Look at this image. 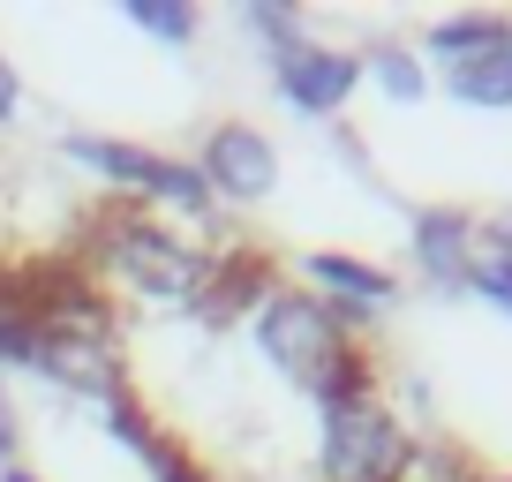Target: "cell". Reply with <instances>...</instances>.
Wrapping results in <instances>:
<instances>
[{"label": "cell", "mask_w": 512, "mask_h": 482, "mask_svg": "<svg viewBox=\"0 0 512 482\" xmlns=\"http://www.w3.org/2000/svg\"><path fill=\"white\" fill-rule=\"evenodd\" d=\"M256 347L287 385L317 392L324 407L362 392V354H354V339L339 332V317L317 294H264L256 302Z\"/></svg>", "instance_id": "cell-1"}, {"label": "cell", "mask_w": 512, "mask_h": 482, "mask_svg": "<svg viewBox=\"0 0 512 482\" xmlns=\"http://www.w3.org/2000/svg\"><path fill=\"white\" fill-rule=\"evenodd\" d=\"M98 264L113 272V287L144 294V302H196L211 287V272H219L211 249L181 241L174 226L144 219V211H113L98 226Z\"/></svg>", "instance_id": "cell-2"}, {"label": "cell", "mask_w": 512, "mask_h": 482, "mask_svg": "<svg viewBox=\"0 0 512 482\" xmlns=\"http://www.w3.org/2000/svg\"><path fill=\"white\" fill-rule=\"evenodd\" d=\"M324 482H400L415 445H407L400 415L377 400V392H347V400L324 407Z\"/></svg>", "instance_id": "cell-3"}, {"label": "cell", "mask_w": 512, "mask_h": 482, "mask_svg": "<svg viewBox=\"0 0 512 482\" xmlns=\"http://www.w3.org/2000/svg\"><path fill=\"white\" fill-rule=\"evenodd\" d=\"M61 151H68V159H83V166H98L106 181H121V189H136V196H159V204L196 211V219L211 211L204 174L181 166V159H159V151H136V144H98V136H68Z\"/></svg>", "instance_id": "cell-4"}, {"label": "cell", "mask_w": 512, "mask_h": 482, "mask_svg": "<svg viewBox=\"0 0 512 482\" xmlns=\"http://www.w3.org/2000/svg\"><path fill=\"white\" fill-rule=\"evenodd\" d=\"M204 189L211 196H234V204H264V196L279 189V151L272 136L256 129V121H219V129L204 136Z\"/></svg>", "instance_id": "cell-5"}, {"label": "cell", "mask_w": 512, "mask_h": 482, "mask_svg": "<svg viewBox=\"0 0 512 482\" xmlns=\"http://www.w3.org/2000/svg\"><path fill=\"white\" fill-rule=\"evenodd\" d=\"M272 83H279V98H287L294 113H339L354 98V83H362V61L354 53H339V46H317V38H302V46H287V53H272Z\"/></svg>", "instance_id": "cell-6"}, {"label": "cell", "mask_w": 512, "mask_h": 482, "mask_svg": "<svg viewBox=\"0 0 512 482\" xmlns=\"http://www.w3.org/2000/svg\"><path fill=\"white\" fill-rule=\"evenodd\" d=\"M294 272L317 287V302L339 317V332H354V324H369L377 309L400 302V279L392 272H377V264H362V257H339V249H309Z\"/></svg>", "instance_id": "cell-7"}, {"label": "cell", "mask_w": 512, "mask_h": 482, "mask_svg": "<svg viewBox=\"0 0 512 482\" xmlns=\"http://www.w3.org/2000/svg\"><path fill=\"white\" fill-rule=\"evenodd\" d=\"M482 226L467 211H422L415 219V264L437 279V287H467V264H475Z\"/></svg>", "instance_id": "cell-8"}, {"label": "cell", "mask_w": 512, "mask_h": 482, "mask_svg": "<svg viewBox=\"0 0 512 482\" xmlns=\"http://www.w3.org/2000/svg\"><path fill=\"white\" fill-rule=\"evenodd\" d=\"M445 91L460 98V106H512V38L490 46V53H475V61H452Z\"/></svg>", "instance_id": "cell-9"}, {"label": "cell", "mask_w": 512, "mask_h": 482, "mask_svg": "<svg viewBox=\"0 0 512 482\" xmlns=\"http://www.w3.org/2000/svg\"><path fill=\"white\" fill-rule=\"evenodd\" d=\"M512 38V23L505 16H452V23H430V38H422V46H430V61H475V53H490V46H505Z\"/></svg>", "instance_id": "cell-10"}, {"label": "cell", "mask_w": 512, "mask_h": 482, "mask_svg": "<svg viewBox=\"0 0 512 482\" xmlns=\"http://www.w3.org/2000/svg\"><path fill=\"white\" fill-rule=\"evenodd\" d=\"M362 76H377V91L400 98V106H415V98L430 91V76H422V61H415L407 46H377V53L362 61Z\"/></svg>", "instance_id": "cell-11"}, {"label": "cell", "mask_w": 512, "mask_h": 482, "mask_svg": "<svg viewBox=\"0 0 512 482\" xmlns=\"http://www.w3.org/2000/svg\"><path fill=\"white\" fill-rule=\"evenodd\" d=\"M128 23L166 38V46H189L196 38V8H181V0H128Z\"/></svg>", "instance_id": "cell-12"}, {"label": "cell", "mask_w": 512, "mask_h": 482, "mask_svg": "<svg viewBox=\"0 0 512 482\" xmlns=\"http://www.w3.org/2000/svg\"><path fill=\"white\" fill-rule=\"evenodd\" d=\"M467 294H482V302H497V309L512 317V257H505V249L475 241V264H467Z\"/></svg>", "instance_id": "cell-13"}, {"label": "cell", "mask_w": 512, "mask_h": 482, "mask_svg": "<svg viewBox=\"0 0 512 482\" xmlns=\"http://www.w3.org/2000/svg\"><path fill=\"white\" fill-rule=\"evenodd\" d=\"M241 23H249L256 38H272V53H287V46H302V16H294L287 0H249V8H241Z\"/></svg>", "instance_id": "cell-14"}, {"label": "cell", "mask_w": 512, "mask_h": 482, "mask_svg": "<svg viewBox=\"0 0 512 482\" xmlns=\"http://www.w3.org/2000/svg\"><path fill=\"white\" fill-rule=\"evenodd\" d=\"M16 106H23V83H16V68L0 61V129H8V121H16Z\"/></svg>", "instance_id": "cell-15"}, {"label": "cell", "mask_w": 512, "mask_h": 482, "mask_svg": "<svg viewBox=\"0 0 512 482\" xmlns=\"http://www.w3.org/2000/svg\"><path fill=\"white\" fill-rule=\"evenodd\" d=\"M482 241H490V249H505V257H512V211H497V219L482 226Z\"/></svg>", "instance_id": "cell-16"}, {"label": "cell", "mask_w": 512, "mask_h": 482, "mask_svg": "<svg viewBox=\"0 0 512 482\" xmlns=\"http://www.w3.org/2000/svg\"><path fill=\"white\" fill-rule=\"evenodd\" d=\"M16 452V415H8V400H0V460Z\"/></svg>", "instance_id": "cell-17"}, {"label": "cell", "mask_w": 512, "mask_h": 482, "mask_svg": "<svg viewBox=\"0 0 512 482\" xmlns=\"http://www.w3.org/2000/svg\"><path fill=\"white\" fill-rule=\"evenodd\" d=\"M0 482H38V475H23V467H8V475H0Z\"/></svg>", "instance_id": "cell-18"}]
</instances>
